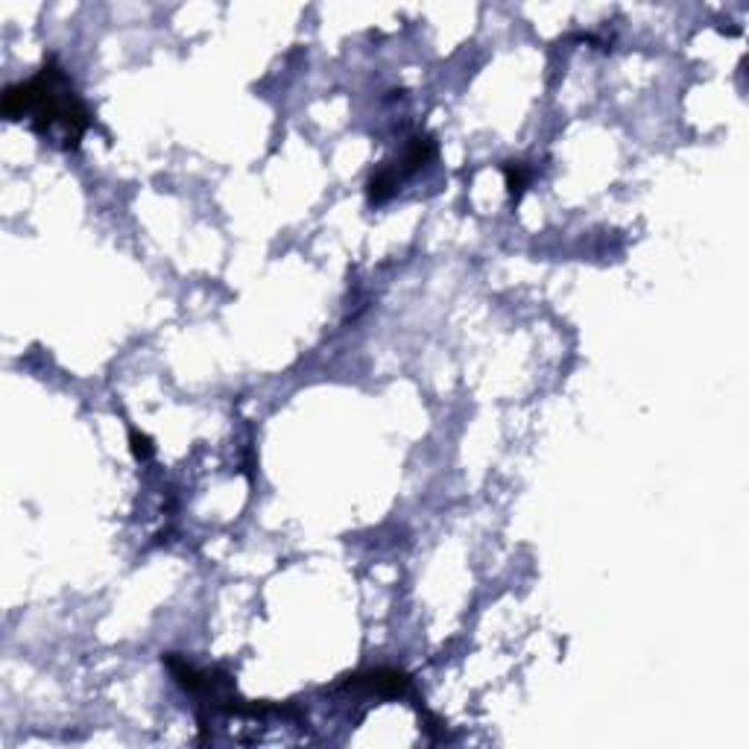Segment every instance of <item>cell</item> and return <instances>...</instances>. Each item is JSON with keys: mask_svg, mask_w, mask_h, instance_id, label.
I'll return each instance as SVG.
<instances>
[{"mask_svg": "<svg viewBox=\"0 0 749 749\" xmlns=\"http://www.w3.org/2000/svg\"><path fill=\"white\" fill-rule=\"evenodd\" d=\"M504 179H506V190H510V199L519 203L521 194L528 190L530 185V170L524 161H506L504 165Z\"/></svg>", "mask_w": 749, "mask_h": 749, "instance_id": "277c9868", "label": "cell"}, {"mask_svg": "<svg viewBox=\"0 0 749 749\" xmlns=\"http://www.w3.org/2000/svg\"><path fill=\"white\" fill-rule=\"evenodd\" d=\"M0 111L7 120H30L39 135H59L68 150H77L86 132L95 127L91 109L73 88L71 77L56 56H48L39 71L24 82H12L3 91Z\"/></svg>", "mask_w": 749, "mask_h": 749, "instance_id": "6da1fadb", "label": "cell"}, {"mask_svg": "<svg viewBox=\"0 0 749 749\" xmlns=\"http://www.w3.org/2000/svg\"><path fill=\"white\" fill-rule=\"evenodd\" d=\"M129 442H132V445H129V449H132V454H135V460H138V463H147V460H152V454H156V445H152V440L147 434H138V431H129Z\"/></svg>", "mask_w": 749, "mask_h": 749, "instance_id": "5b68a950", "label": "cell"}, {"mask_svg": "<svg viewBox=\"0 0 749 749\" xmlns=\"http://www.w3.org/2000/svg\"><path fill=\"white\" fill-rule=\"evenodd\" d=\"M436 156V138L427 132L413 135L407 147L402 150V156L393 158V161H384V165L369 176L366 181V199L369 206H381L387 203L390 197H395V190L402 188L404 181L416 176L427 161H434Z\"/></svg>", "mask_w": 749, "mask_h": 749, "instance_id": "7a4b0ae2", "label": "cell"}, {"mask_svg": "<svg viewBox=\"0 0 749 749\" xmlns=\"http://www.w3.org/2000/svg\"><path fill=\"white\" fill-rule=\"evenodd\" d=\"M343 688L348 691H361L369 697H402L411 691V677L398 668H372V671H361L355 677H346Z\"/></svg>", "mask_w": 749, "mask_h": 749, "instance_id": "3957f363", "label": "cell"}]
</instances>
